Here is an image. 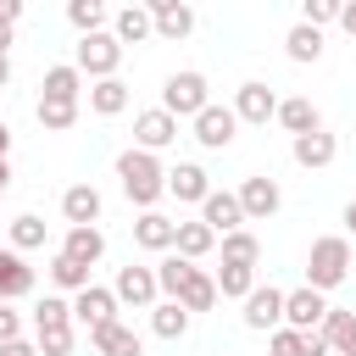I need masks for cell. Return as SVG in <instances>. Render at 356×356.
Returning a JSON list of instances; mask_svg holds the SVG:
<instances>
[{"mask_svg": "<svg viewBox=\"0 0 356 356\" xmlns=\"http://www.w3.org/2000/svg\"><path fill=\"white\" fill-rule=\"evenodd\" d=\"M44 217L39 211H22V217H11V250H44Z\"/></svg>", "mask_w": 356, "mask_h": 356, "instance_id": "d6a6232c", "label": "cell"}, {"mask_svg": "<svg viewBox=\"0 0 356 356\" xmlns=\"http://www.w3.org/2000/svg\"><path fill=\"white\" fill-rule=\"evenodd\" d=\"M61 250H67L72 261L95 267V261L106 256V234H100V222H78V228H67V234H61Z\"/></svg>", "mask_w": 356, "mask_h": 356, "instance_id": "7402d4cb", "label": "cell"}, {"mask_svg": "<svg viewBox=\"0 0 356 356\" xmlns=\"http://www.w3.org/2000/svg\"><path fill=\"white\" fill-rule=\"evenodd\" d=\"M100 211H106V200H100L95 184H67V189H61V217H67V228L100 222Z\"/></svg>", "mask_w": 356, "mask_h": 356, "instance_id": "e0dca14e", "label": "cell"}, {"mask_svg": "<svg viewBox=\"0 0 356 356\" xmlns=\"http://www.w3.org/2000/svg\"><path fill=\"white\" fill-rule=\"evenodd\" d=\"M6 156H11V128L0 122V161H6Z\"/></svg>", "mask_w": 356, "mask_h": 356, "instance_id": "681fc988", "label": "cell"}, {"mask_svg": "<svg viewBox=\"0 0 356 356\" xmlns=\"http://www.w3.org/2000/svg\"><path fill=\"white\" fill-rule=\"evenodd\" d=\"M11 195V161H0V200Z\"/></svg>", "mask_w": 356, "mask_h": 356, "instance_id": "c3c4849f", "label": "cell"}, {"mask_svg": "<svg viewBox=\"0 0 356 356\" xmlns=\"http://www.w3.org/2000/svg\"><path fill=\"white\" fill-rule=\"evenodd\" d=\"M11 39H17V22H0V56L11 50Z\"/></svg>", "mask_w": 356, "mask_h": 356, "instance_id": "7dc6e473", "label": "cell"}, {"mask_svg": "<svg viewBox=\"0 0 356 356\" xmlns=\"http://www.w3.org/2000/svg\"><path fill=\"white\" fill-rule=\"evenodd\" d=\"M245 312V328H256V334H273V328H284V289H273V284H256L245 300H239Z\"/></svg>", "mask_w": 356, "mask_h": 356, "instance_id": "ba28073f", "label": "cell"}, {"mask_svg": "<svg viewBox=\"0 0 356 356\" xmlns=\"http://www.w3.org/2000/svg\"><path fill=\"white\" fill-rule=\"evenodd\" d=\"M211 106V83H206V72H195V67H184V72H172L167 83H161V111H172L178 122L189 117H200Z\"/></svg>", "mask_w": 356, "mask_h": 356, "instance_id": "3957f363", "label": "cell"}, {"mask_svg": "<svg viewBox=\"0 0 356 356\" xmlns=\"http://www.w3.org/2000/svg\"><path fill=\"white\" fill-rule=\"evenodd\" d=\"M189 33H195V11H189V6H172V11H161V17H156V39L184 44Z\"/></svg>", "mask_w": 356, "mask_h": 356, "instance_id": "d590c367", "label": "cell"}, {"mask_svg": "<svg viewBox=\"0 0 356 356\" xmlns=\"http://www.w3.org/2000/svg\"><path fill=\"white\" fill-rule=\"evenodd\" d=\"M189 273H195V261H189V256H178V250H167V256L156 261V284H161V295H167V300H178V295H184V284H189Z\"/></svg>", "mask_w": 356, "mask_h": 356, "instance_id": "f546056e", "label": "cell"}, {"mask_svg": "<svg viewBox=\"0 0 356 356\" xmlns=\"http://www.w3.org/2000/svg\"><path fill=\"white\" fill-rule=\"evenodd\" d=\"M78 122V100H39V128L44 134H67Z\"/></svg>", "mask_w": 356, "mask_h": 356, "instance_id": "8d00e7d4", "label": "cell"}, {"mask_svg": "<svg viewBox=\"0 0 356 356\" xmlns=\"http://www.w3.org/2000/svg\"><path fill=\"white\" fill-rule=\"evenodd\" d=\"M134 145H139V150H167V145H178V117L161 111V106L139 111V117H134Z\"/></svg>", "mask_w": 356, "mask_h": 356, "instance_id": "8fae6325", "label": "cell"}, {"mask_svg": "<svg viewBox=\"0 0 356 356\" xmlns=\"http://www.w3.org/2000/svg\"><path fill=\"white\" fill-rule=\"evenodd\" d=\"M128 100H134V95H128L122 78H95V83H89V111H95V117H122Z\"/></svg>", "mask_w": 356, "mask_h": 356, "instance_id": "484cf974", "label": "cell"}, {"mask_svg": "<svg viewBox=\"0 0 356 356\" xmlns=\"http://www.w3.org/2000/svg\"><path fill=\"white\" fill-rule=\"evenodd\" d=\"M39 339V356H72V345H78V334H72V323H50V328H33Z\"/></svg>", "mask_w": 356, "mask_h": 356, "instance_id": "74e56055", "label": "cell"}, {"mask_svg": "<svg viewBox=\"0 0 356 356\" xmlns=\"http://www.w3.org/2000/svg\"><path fill=\"white\" fill-rule=\"evenodd\" d=\"M0 356H39V345H33V339H6Z\"/></svg>", "mask_w": 356, "mask_h": 356, "instance_id": "7bdbcfd3", "label": "cell"}, {"mask_svg": "<svg viewBox=\"0 0 356 356\" xmlns=\"http://www.w3.org/2000/svg\"><path fill=\"white\" fill-rule=\"evenodd\" d=\"M267 356H328V339L312 328H273L267 334Z\"/></svg>", "mask_w": 356, "mask_h": 356, "instance_id": "ffe728a7", "label": "cell"}, {"mask_svg": "<svg viewBox=\"0 0 356 356\" xmlns=\"http://www.w3.org/2000/svg\"><path fill=\"white\" fill-rule=\"evenodd\" d=\"M345 228H350V234H356V200H350V206H345Z\"/></svg>", "mask_w": 356, "mask_h": 356, "instance_id": "816d5d0a", "label": "cell"}, {"mask_svg": "<svg viewBox=\"0 0 356 356\" xmlns=\"http://www.w3.org/2000/svg\"><path fill=\"white\" fill-rule=\"evenodd\" d=\"M111 33L122 39V50H128V44H145V39H156V17L134 0V6H122V11L111 17Z\"/></svg>", "mask_w": 356, "mask_h": 356, "instance_id": "603a6c76", "label": "cell"}, {"mask_svg": "<svg viewBox=\"0 0 356 356\" xmlns=\"http://www.w3.org/2000/svg\"><path fill=\"white\" fill-rule=\"evenodd\" d=\"M134 245L139 250H156V256H167L172 245H178V217H167V211H139V222H134Z\"/></svg>", "mask_w": 356, "mask_h": 356, "instance_id": "7c38bea8", "label": "cell"}, {"mask_svg": "<svg viewBox=\"0 0 356 356\" xmlns=\"http://www.w3.org/2000/svg\"><path fill=\"white\" fill-rule=\"evenodd\" d=\"M72 67H78L83 78H117V67H122V39H117L111 28H100V33H78Z\"/></svg>", "mask_w": 356, "mask_h": 356, "instance_id": "277c9868", "label": "cell"}, {"mask_svg": "<svg viewBox=\"0 0 356 356\" xmlns=\"http://www.w3.org/2000/svg\"><path fill=\"white\" fill-rule=\"evenodd\" d=\"M284 56H289V61H300V67L323 61V28H312V22H295V28L284 33Z\"/></svg>", "mask_w": 356, "mask_h": 356, "instance_id": "83f0119b", "label": "cell"}, {"mask_svg": "<svg viewBox=\"0 0 356 356\" xmlns=\"http://www.w3.org/2000/svg\"><path fill=\"white\" fill-rule=\"evenodd\" d=\"M234 111H239V122L267 128V122L278 117V95H273L261 78H250V83H239V89H234Z\"/></svg>", "mask_w": 356, "mask_h": 356, "instance_id": "30bf717a", "label": "cell"}, {"mask_svg": "<svg viewBox=\"0 0 356 356\" xmlns=\"http://www.w3.org/2000/svg\"><path fill=\"white\" fill-rule=\"evenodd\" d=\"M289 139H300V134H317L323 128V111L306 100V95H289V100H278V117H273Z\"/></svg>", "mask_w": 356, "mask_h": 356, "instance_id": "44dd1931", "label": "cell"}, {"mask_svg": "<svg viewBox=\"0 0 356 356\" xmlns=\"http://www.w3.org/2000/svg\"><path fill=\"white\" fill-rule=\"evenodd\" d=\"M189 128H195V145H200V150H228V145L239 139V111L211 100V106H206V111H200Z\"/></svg>", "mask_w": 356, "mask_h": 356, "instance_id": "5b68a950", "label": "cell"}, {"mask_svg": "<svg viewBox=\"0 0 356 356\" xmlns=\"http://www.w3.org/2000/svg\"><path fill=\"white\" fill-rule=\"evenodd\" d=\"M323 317H328V295L323 289H312V284H300V289H284V328H323Z\"/></svg>", "mask_w": 356, "mask_h": 356, "instance_id": "52a82bcc", "label": "cell"}, {"mask_svg": "<svg viewBox=\"0 0 356 356\" xmlns=\"http://www.w3.org/2000/svg\"><path fill=\"white\" fill-rule=\"evenodd\" d=\"M217 245H222V261H245V267L261 261V239H256L250 228H234V234H222Z\"/></svg>", "mask_w": 356, "mask_h": 356, "instance_id": "836d02e7", "label": "cell"}, {"mask_svg": "<svg viewBox=\"0 0 356 356\" xmlns=\"http://www.w3.org/2000/svg\"><path fill=\"white\" fill-rule=\"evenodd\" d=\"M11 83V56H0V89Z\"/></svg>", "mask_w": 356, "mask_h": 356, "instance_id": "f907efd6", "label": "cell"}, {"mask_svg": "<svg viewBox=\"0 0 356 356\" xmlns=\"http://www.w3.org/2000/svg\"><path fill=\"white\" fill-rule=\"evenodd\" d=\"M339 28L356 39V0H345V11H339Z\"/></svg>", "mask_w": 356, "mask_h": 356, "instance_id": "ee69618b", "label": "cell"}, {"mask_svg": "<svg viewBox=\"0 0 356 356\" xmlns=\"http://www.w3.org/2000/svg\"><path fill=\"white\" fill-rule=\"evenodd\" d=\"M117 184H122V195L139 206V211H150L161 195H167V167H161V156L156 150H122L117 156Z\"/></svg>", "mask_w": 356, "mask_h": 356, "instance_id": "6da1fadb", "label": "cell"}, {"mask_svg": "<svg viewBox=\"0 0 356 356\" xmlns=\"http://www.w3.org/2000/svg\"><path fill=\"white\" fill-rule=\"evenodd\" d=\"M289 156H295L306 172H323V167H334V156H339V139H334L328 128H317V134H300V139H289Z\"/></svg>", "mask_w": 356, "mask_h": 356, "instance_id": "9a60e30c", "label": "cell"}, {"mask_svg": "<svg viewBox=\"0 0 356 356\" xmlns=\"http://www.w3.org/2000/svg\"><path fill=\"white\" fill-rule=\"evenodd\" d=\"M200 222H211V228H217V239H222V234H234V228H245L239 189H211V195L200 200Z\"/></svg>", "mask_w": 356, "mask_h": 356, "instance_id": "4fadbf2b", "label": "cell"}, {"mask_svg": "<svg viewBox=\"0 0 356 356\" xmlns=\"http://www.w3.org/2000/svg\"><path fill=\"white\" fill-rule=\"evenodd\" d=\"M111 295L122 300V306H139V312H150L156 300H161V284H156V267H117V284H111Z\"/></svg>", "mask_w": 356, "mask_h": 356, "instance_id": "8992f818", "label": "cell"}, {"mask_svg": "<svg viewBox=\"0 0 356 356\" xmlns=\"http://www.w3.org/2000/svg\"><path fill=\"white\" fill-rule=\"evenodd\" d=\"M89 345H95V356H145V339H139L128 323H100V328H89Z\"/></svg>", "mask_w": 356, "mask_h": 356, "instance_id": "d6986e66", "label": "cell"}, {"mask_svg": "<svg viewBox=\"0 0 356 356\" xmlns=\"http://www.w3.org/2000/svg\"><path fill=\"white\" fill-rule=\"evenodd\" d=\"M22 6H28V0H0V22H17V17H22Z\"/></svg>", "mask_w": 356, "mask_h": 356, "instance_id": "f6af8a7d", "label": "cell"}, {"mask_svg": "<svg viewBox=\"0 0 356 356\" xmlns=\"http://www.w3.org/2000/svg\"><path fill=\"white\" fill-rule=\"evenodd\" d=\"M256 289V267H245V261H222L217 267V295L222 300H245Z\"/></svg>", "mask_w": 356, "mask_h": 356, "instance_id": "1f68e13d", "label": "cell"}, {"mask_svg": "<svg viewBox=\"0 0 356 356\" xmlns=\"http://www.w3.org/2000/svg\"><path fill=\"white\" fill-rule=\"evenodd\" d=\"M339 11H345V0H300V22H312V28L339 22Z\"/></svg>", "mask_w": 356, "mask_h": 356, "instance_id": "60d3db41", "label": "cell"}, {"mask_svg": "<svg viewBox=\"0 0 356 356\" xmlns=\"http://www.w3.org/2000/svg\"><path fill=\"white\" fill-rule=\"evenodd\" d=\"M6 339H22V312L11 306V300H0V345Z\"/></svg>", "mask_w": 356, "mask_h": 356, "instance_id": "b9f144b4", "label": "cell"}, {"mask_svg": "<svg viewBox=\"0 0 356 356\" xmlns=\"http://www.w3.org/2000/svg\"><path fill=\"white\" fill-rule=\"evenodd\" d=\"M350 278V239L345 234H323V239H312V250H306V284L312 289H339Z\"/></svg>", "mask_w": 356, "mask_h": 356, "instance_id": "7a4b0ae2", "label": "cell"}, {"mask_svg": "<svg viewBox=\"0 0 356 356\" xmlns=\"http://www.w3.org/2000/svg\"><path fill=\"white\" fill-rule=\"evenodd\" d=\"M117 295L111 289H100V284H89V289H78L72 295V323H83V328H100V323H117Z\"/></svg>", "mask_w": 356, "mask_h": 356, "instance_id": "5bb4252c", "label": "cell"}, {"mask_svg": "<svg viewBox=\"0 0 356 356\" xmlns=\"http://www.w3.org/2000/svg\"><path fill=\"white\" fill-rule=\"evenodd\" d=\"M44 273H50V284H56V289H67V295H78V289H89V267H83V261H72L67 250H56Z\"/></svg>", "mask_w": 356, "mask_h": 356, "instance_id": "4dcf8cb0", "label": "cell"}, {"mask_svg": "<svg viewBox=\"0 0 356 356\" xmlns=\"http://www.w3.org/2000/svg\"><path fill=\"white\" fill-rule=\"evenodd\" d=\"M67 22L78 33H100L106 28V0H67Z\"/></svg>", "mask_w": 356, "mask_h": 356, "instance_id": "f35d334b", "label": "cell"}, {"mask_svg": "<svg viewBox=\"0 0 356 356\" xmlns=\"http://www.w3.org/2000/svg\"><path fill=\"white\" fill-rule=\"evenodd\" d=\"M50 323H72V300L67 295H44L33 306V328H50Z\"/></svg>", "mask_w": 356, "mask_h": 356, "instance_id": "ab89813d", "label": "cell"}, {"mask_svg": "<svg viewBox=\"0 0 356 356\" xmlns=\"http://www.w3.org/2000/svg\"><path fill=\"white\" fill-rule=\"evenodd\" d=\"M167 195L172 200H206L211 195V172L200 167V161H178V167H167Z\"/></svg>", "mask_w": 356, "mask_h": 356, "instance_id": "2e32d148", "label": "cell"}, {"mask_svg": "<svg viewBox=\"0 0 356 356\" xmlns=\"http://www.w3.org/2000/svg\"><path fill=\"white\" fill-rule=\"evenodd\" d=\"M317 334L328 339V350H334V356H356V312L328 306V317H323V328H317Z\"/></svg>", "mask_w": 356, "mask_h": 356, "instance_id": "cb8c5ba5", "label": "cell"}, {"mask_svg": "<svg viewBox=\"0 0 356 356\" xmlns=\"http://www.w3.org/2000/svg\"><path fill=\"white\" fill-rule=\"evenodd\" d=\"M39 273L22 261V250H0V300H28Z\"/></svg>", "mask_w": 356, "mask_h": 356, "instance_id": "ac0fdd59", "label": "cell"}, {"mask_svg": "<svg viewBox=\"0 0 356 356\" xmlns=\"http://www.w3.org/2000/svg\"><path fill=\"white\" fill-rule=\"evenodd\" d=\"M189 323H195V312H189L184 300H156V306H150V328H156V339H184Z\"/></svg>", "mask_w": 356, "mask_h": 356, "instance_id": "4316f807", "label": "cell"}, {"mask_svg": "<svg viewBox=\"0 0 356 356\" xmlns=\"http://www.w3.org/2000/svg\"><path fill=\"white\" fill-rule=\"evenodd\" d=\"M178 300H184V306H189V312H211V306H217V300H222V295H217V278H211V273H200V267H195V273H189V284H184V295H178Z\"/></svg>", "mask_w": 356, "mask_h": 356, "instance_id": "e575fe53", "label": "cell"}, {"mask_svg": "<svg viewBox=\"0 0 356 356\" xmlns=\"http://www.w3.org/2000/svg\"><path fill=\"white\" fill-rule=\"evenodd\" d=\"M139 6H145L150 17H161V11H172V6H184V0H139Z\"/></svg>", "mask_w": 356, "mask_h": 356, "instance_id": "bcb514c9", "label": "cell"}, {"mask_svg": "<svg viewBox=\"0 0 356 356\" xmlns=\"http://www.w3.org/2000/svg\"><path fill=\"white\" fill-rule=\"evenodd\" d=\"M328 356H334V350H328Z\"/></svg>", "mask_w": 356, "mask_h": 356, "instance_id": "f5cc1de1", "label": "cell"}, {"mask_svg": "<svg viewBox=\"0 0 356 356\" xmlns=\"http://www.w3.org/2000/svg\"><path fill=\"white\" fill-rule=\"evenodd\" d=\"M239 206H245V222H267V217L284 206V189H278V178H267V172L245 178V184H239Z\"/></svg>", "mask_w": 356, "mask_h": 356, "instance_id": "9c48e42d", "label": "cell"}, {"mask_svg": "<svg viewBox=\"0 0 356 356\" xmlns=\"http://www.w3.org/2000/svg\"><path fill=\"white\" fill-rule=\"evenodd\" d=\"M172 250H178V256H189V261H200V256H211V250H217V228H211V222H200V217H195V222H178V245H172Z\"/></svg>", "mask_w": 356, "mask_h": 356, "instance_id": "f1b7e54d", "label": "cell"}, {"mask_svg": "<svg viewBox=\"0 0 356 356\" xmlns=\"http://www.w3.org/2000/svg\"><path fill=\"white\" fill-rule=\"evenodd\" d=\"M39 100H83V72L72 67V61H61V67H44V78H39Z\"/></svg>", "mask_w": 356, "mask_h": 356, "instance_id": "d4e9b609", "label": "cell"}]
</instances>
